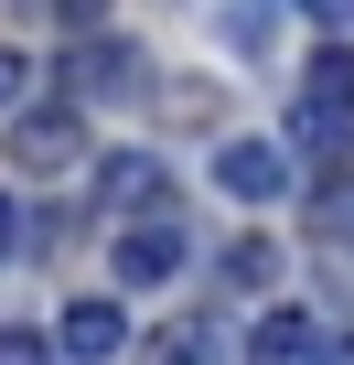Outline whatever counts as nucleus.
<instances>
[{
    "label": "nucleus",
    "mask_w": 354,
    "mask_h": 365,
    "mask_svg": "<svg viewBox=\"0 0 354 365\" xmlns=\"http://www.w3.org/2000/svg\"><path fill=\"white\" fill-rule=\"evenodd\" d=\"M0 150H11V172H43V182L54 172H86V108H22Z\"/></svg>",
    "instance_id": "obj_1"
},
{
    "label": "nucleus",
    "mask_w": 354,
    "mask_h": 365,
    "mask_svg": "<svg viewBox=\"0 0 354 365\" xmlns=\"http://www.w3.org/2000/svg\"><path fill=\"white\" fill-rule=\"evenodd\" d=\"M183 258H194V226H183V205H161V215L118 226V279H129V290H161V279H183Z\"/></svg>",
    "instance_id": "obj_2"
},
{
    "label": "nucleus",
    "mask_w": 354,
    "mask_h": 365,
    "mask_svg": "<svg viewBox=\"0 0 354 365\" xmlns=\"http://www.w3.org/2000/svg\"><path fill=\"white\" fill-rule=\"evenodd\" d=\"M140 43H118V33H76V54H65V86H76V108L86 97H140Z\"/></svg>",
    "instance_id": "obj_3"
},
{
    "label": "nucleus",
    "mask_w": 354,
    "mask_h": 365,
    "mask_svg": "<svg viewBox=\"0 0 354 365\" xmlns=\"http://www.w3.org/2000/svg\"><path fill=\"white\" fill-rule=\"evenodd\" d=\"M247 354H258V365H354V344H343V333H322V322H311V312H290V301H279V312H258V344H247Z\"/></svg>",
    "instance_id": "obj_4"
},
{
    "label": "nucleus",
    "mask_w": 354,
    "mask_h": 365,
    "mask_svg": "<svg viewBox=\"0 0 354 365\" xmlns=\"http://www.w3.org/2000/svg\"><path fill=\"white\" fill-rule=\"evenodd\" d=\"M215 182H226L236 205H279V194H290V150H279V140H226V150H215Z\"/></svg>",
    "instance_id": "obj_5"
},
{
    "label": "nucleus",
    "mask_w": 354,
    "mask_h": 365,
    "mask_svg": "<svg viewBox=\"0 0 354 365\" xmlns=\"http://www.w3.org/2000/svg\"><path fill=\"white\" fill-rule=\"evenodd\" d=\"M54 354H65V365H108V354H129V312H118V301H65Z\"/></svg>",
    "instance_id": "obj_6"
},
{
    "label": "nucleus",
    "mask_w": 354,
    "mask_h": 365,
    "mask_svg": "<svg viewBox=\"0 0 354 365\" xmlns=\"http://www.w3.org/2000/svg\"><path fill=\"white\" fill-rule=\"evenodd\" d=\"M97 205L129 215V226L161 215V161H150V150H108V161H97Z\"/></svg>",
    "instance_id": "obj_7"
},
{
    "label": "nucleus",
    "mask_w": 354,
    "mask_h": 365,
    "mask_svg": "<svg viewBox=\"0 0 354 365\" xmlns=\"http://www.w3.org/2000/svg\"><path fill=\"white\" fill-rule=\"evenodd\" d=\"M343 129H354V118H333V108H311V97L290 108V150H301V161H343Z\"/></svg>",
    "instance_id": "obj_8"
},
{
    "label": "nucleus",
    "mask_w": 354,
    "mask_h": 365,
    "mask_svg": "<svg viewBox=\"0 0 354 365\" xmlns=\"http://www.w3.org/2000/svg\"><path fill=\"white\" fill-rule=\"evenodd\" d=\"M226 290H279V247L269 237H236L226 247Z\"/></svg>",
    "instance_id": "obj_9"
},
{
    "label": "nucleus",
    "mask_w": 354,
    "mask_h": 365,
    "mask_svg": "<svg viewBox=\"0 0 354 365\" xmlns=\"http://www.w3.org/2000/svg\"><path fill=\"white\" fill-rule=\"evenodd\" d=\"M311 108H333V118H354V54H311V86H301Z\"/></svg>",
    "instance_id": "obj_10"
},
{
    "label": "nucleus",
    "mask_w": 354,
    "mask_h": 365,
    "mask_svg": "<svg viewBox=\"0 0 354 365\" xmlns=\"http://www.w3.org/2000/svg\"><path fill=\"white\" fill-rule=\"evenodd\" d=\"M0 365H54V333H22L11 322V333H0Z\"/></svg>",
    "instance_id": "obj_11"
},
{
    "label": "nucleus",
    "mask_w": 354,
    "mask_h": 365,
    "mask_svg": "<svg viewBox=\"0 0 354 365\" xmlns=\"http://www.w3.org/2000/svg\"><path fill=\"white\" fill-rule=\"evenodd\" d=\"M22 86H33V54H11V43H0V108H11V118H22Z\"/></svg>",
    "instance_id": "obj_12"
},
{
    "label": "nucleus",
    "mask_w": 354,
    "mask_h": 365,
    "mask_svg": "<svg viewBox=\"0 0 354 365\" xmlns=\"http://www.w3.org/2000/svg\"><path fill=\"white\" fill-rule=\"evenodd\" d=\"M322 226H333V237L354 247V182H322Z\"/></svg>",
    "instance_id": "obj_13"
},
{
    "label": "nucleus",
    "mask_w": 354,
    "mask_h": 365,
    "mask_svg": "<svg viewBox=\"0 0 354 365\" xmlns=\"http://www.w3.org/2000/svg\"><path fill=\"white\" fill-rule=\"evenodd\" d=\"M11 247H22V205L0 194V258H11Z\"/></svg>",
    "instance_id": "obj_14"
}]
</instances>
